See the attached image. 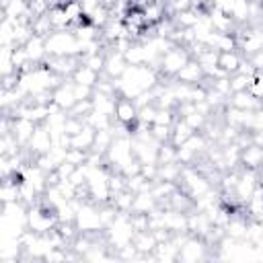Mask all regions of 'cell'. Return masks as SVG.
<instances>
[{
    "instance_id": "obj_5",
    "label": "cell",
    "mask_w": 263,
    "mask_h": 263,
    "mask_svg": "<svg viewBox=\"0 0 263 263\" xmlns=\"http://www.w3.org/2000/svg\"><path fill=\"white\" fill-rule=\"evenodd\" d=\"M191 60V53L185 45L175 43L162 58H160V66H158V74L160 78H175L177 72Z\"/></svg>"
},
{
    "instance_id": "obj_19",
    "label": "cell",
    "mask_w": 263,
    "mask_h": 263,
    "mask_svg": "<svg viewBox=\"0 0 263 263\" xmlns=\"http://www.w3.org/2000/svg\"><path fill=\"white\" fill-rule=\"evenodd\" d=\"M95 136H97V129H95L92 125L84 123V127H82L78 134H74V136L70 138V148H78V150L90 152V148H92V144H95Z\"/></svg>"
},
{
    "instance_id": "obj_25",
    "label": "cell",
    "mask_w": 263,
    "mask_h": 263,
    "mask_svg": "<svg viewBox=\"0 0 263 263\" xmlns=\"http://www.w3.org/2000/svg\"><path fill=\"white\" fill-rule=\"evenodd\" d=\"M90 111H92V101H90V99H84V101H76V105H74L68 113H70V115H74V117L84 119Z\"/></svg>"
},
{
    "instance_id": "obj_17",
    "label": "cell",
    "mask_w": 263,
    "mask_h": 263,
    "mask_svg": "<svg viewBox=\"0 0 263 263\" xmlns=\"http://www.w3.org/2000/svg\"><path fill=\"white\" fill-rule=\"evenodd\" d=\"M226 105H232V107L242 109V111H255V109L261 107L263 103H261L257 97H253L249 90H238V92H232V95L228 97V103H226Z\"/></svg>"
},
{
    "instance_id": "obj_11",
    "label": "cell",
    "mask_w": 263,
    "mask_h": 263,
    "mask_svg": "<svg viewBox=\"0 0 263 263\" xmlns=\"http://www.w3.org/2000/svg\"><path fill=\"white\" fill-rule=\"evenodd\" d=\"M37 125L39 123L31 121V119H25V117H10V129L8 132L14 136V140L18 142V146L25 148L29 144V140H31V136H33V132H35Z\"/></svg>"
},
{
    "instance_id": "obj_28",
    "label": "cell",
    "mask_w": 263,
    "mask_h": 263,
    "mask_svg": "<svg viewBox=\"0 0 263 263\" xmlns=\"http://www.w3.org/2000/svg\"><path fill=\"white\" fill-rule=\"evenodd\" d=\"M80 4H82V10H84V16H88L95 8H99L103 2L101 0H80Z\"/></svg>"
},
{
    "instance_id": "obj_20",
    "label": "cell",
    "mask_w": 263,
    "mask_h": 263,
    "mask_svg": "<svg viewBox=\"0 0 263 263\" xmlns=\"http://www.w3.org/2000/svg\"><path fill=\"white\" fill-rule=\"evenodd\" d=\"M242 60H245V55H242L238 49H232V51H220L218 64H220V68H222L228 76H232V74H236V72L240 70Z\"/></svg>"
},
{
    "instance_id": "obj_27",
    "label": "cell",
    "mask_w": 263,
    "mask_h": 263,
    "mask_svg": "<svg viewBox=\"0 0 263 263\" xmlns=\"http://www.w3.org/2000/svg\"><path fill=\"white\" fill-rule=\"evenodd\" d=\"M251 132H263V105L253 111V125Z\"/></svg>"
},
{
    "instance_id": "obj_3",
    "label": "cell",
    "mask_w": 263,
    "mask_h": 263,
    "mask_svg": "<svg viewBox=\"0 0 263 263\" xmlns=\"http://www.w3.org/2000/svg\"><path fill=\"white\" fill-rule=\"evenodd\" d=\"M74 224H76L78 232H82V234H92L95 236V234L105 232V224H103V218H101V208L90 199H82L78 203Z\"/></svg>"
},
{
    "instance_id": "obj_16",
    "label": "cell",
    "mask_w": 263,
    "mask_h": 263,
    "mask_svg": "<svg viewBox=\"0 0 263 263\" xmlns=\"http://www.w3.org/2000/svg\"><path fill=\"white\" fill-rule=\"evenodd\" d=\"M156 245H158V238H156V234L152 230H140L134 236V247L142 257H150L152 259V253H154Z\"/></svg>"
},
{
    "instance_id": "obj_29",
    "label": "cell",
    "mask_w": 263,
    "mask_h": 263,
    "mask_svg": "<svg viewBox=\"0 0 263 263\" xmlns=\"http://www.w3.org/2000/svg\"><path fill=\"white\" fill-rule=\"evenodd\" d=\"M101 2H103V4L107 6V8H113V6H115V4L119 2V0H101Z\"/></svg>"
},
{
    "instance_id": "obj_12",
    "label": "cell",
    "mask_w": 263,
    "mask_h": 263,
    "mask_svg": "<svg viewBox=\"0 0 263 263\" xmlns=\"http://www.w3.org/2000/svg\"><path fill=\"white\" fill-rule=\"evenodd\" d=\"M175 78H177L179 82H185V84H191V86H195V84H205V80H208L203 68H201L193 58L177 72Z\"/></svg>"
},
{
    "instance_id": "obj_14",
    "label": "cell",
    "mask_w": 263,
    "mask_h": 263,
    "mask_svg": "<svg viewBox=\"0 0 263 263\" xmlns=\"http://www.w3.org/2000/svg\"><path fill=\"white\" fill-rule=\"evenodd\" d=\"M263 164V148L257 144H247L240 148V166L251 171H261Z\"/></svg>"
},
{
    "instance_id": "obj_4",
    "label": "cell",
    "mask_w": 263,
    "mask_h": 263,
    "mask_svg": "<svg viewBox=\"0 0 263 263\" xmlns=\"http://www.w3.org/2000/svg\"><path fill=\"white\" fill-rule=\"evenodd\" d=\"M234 35H236L238 51H240L245 58H251L253 53H257V51L263 49V27H261V25L236 27Z\"/></svg>"
},
{
    "instance_id": "obj_22",
    "label": "cell",
    "mask_w": 263,
    "mask_h": 263,
    "mask_svg": "<svg viewBox=\"0 0 263 263\" xmlns=\"http://www.w3.org/2000/svg\"><path fill=\"white\" fill-rule=\"evenodd\" d=\"M99 78H101V74L99 72H95L92 68H88L86 64H82L80 62V66L74 70V74H72V80L76 82V84H86V86H97V82H99Z\"/></svg>"
},
{
    "instance_id": "obj_10",
    "label": "cell",
    "mask_w": 263,
    "mask_h": 263,
    "mask_svg": "<svg viewBox=\"0 0 263 263\" xmlns=\"http://www.w3.org/2000/svg\"><path fill=\"white\" fill-rule=\"evenodd\" d=\"M115 121L123 123V125H129L134 127L138 123V105L134 99L129 97H117V103H115Z\"/></svg>"
},
{
    "instance_id": "obj_7",
    "label": "cell",
    "mask_w": 263,
    "mask_h": 263,
    "mask_svg": "<svg viewBox=\"0 0 263 263\" xmlns=\"http://www.w3.org/2000/svg\"><path fill=\"white\" fill-rule=\"evenodd\" d=\"M257 185H259V171H251V168L240 166L238 179H236V185H234V191H232L238 205H247V201L253 197Z\"/></svg>"
},
{
    "instance_id": "obj_26",
    "label": "cell",
    "mask_w": 263,
    "mask_h": 263,
    "mask_svg": "<svg viewBox=\"0 0 263 263\" xmlns=\"http://www.w3.org/2000/svg\"><path fill=\"white\" fill-rule=\"evenodd\" d=\"M249 92H251L253 97H257V99L263 103V72H257V74L251 78Z\"/></svg>"
},
{
    "instance_id": "obj_21",
    "label": "cell",
    "mask_w": 263,
    "mask_h": 263,
    "mask_svg": "<svg viewBox=\"0 0 263 263\" xmlns=\"http://www.w3.org/2000/svg\"><path fill=\"white\" fill-rule=\"evenodd\" d=\"M230 16L236 23V27L251 25V0H234V6L230 10Z\"/></svg>"
},
{
    "instance_id": "obj_9",
    "label": "cell",
    "mask_w": 263,
    "mask_h": 263,
    "mask_svg": "<svg viewBox=\"0 0 263 263\" xmlns=\"http://www.w3.org/2000/svg\"><path fill=\"white\" fill-rule=\"evenodd\" d=\"M76 84H74V80L72 78H66V80H62L55 88H53V92H51V103L55 105V107H60V109H64V111H70L74 105H76Z\"/></svg>"
},
{
    "instance_id": "obj_30",
    "label": "cell",
    "mask_w": 263,
    "mask_h": 263,
    "mask_svg": "<svg viewBox=\"0 0 263 263\" xmlns=\"http://www.w3.org/2000/svg\"><path fill=\"white\" fill-rule=\"evenodd\" d=\"M259 25H261V27H263V16H261V21H259Z\"/></svg>"
},
{
    "instance_id": "obj_1",
    "label": "cell",
    "mask_w": 263,
    "mask_h": 263,
    "mask_svg": "<svg viewBox=\"0 0 263 263\" xmlns=\"http://www.w3.org/2000/svg\"><path fill=\"white\" fill-rule=\"evenodd\" d=\"M160 82V74L158 70H154L152 66H127L125 72L115 80L117 86V97H129L136 99L138 95L152 90L156 84Z\"/></svg>"
},
{
    "instance_id": "obj_2",
    "label": "cell",
    "mask_w": 263,
    "mask_h": 263,
    "mask_svg": "<svg viewBox=\"0 0 263 263\" xmlns=\"http://www.w3.org/2000/svg\"><path fill=\"white\" fill-rule=\"evenodd\" d=\"M45 49L47 55H70V58L82 55V43L72 29L51 31L45 37Z\"/></svg>"
},
{
    "instance_id": "obj_6",
    "label": "cell",
    "mask_w": 263,
    "mask_h": 263,
    "mask_svg": "<svg viewBox=\"0 0 263 263\" xmlns=\"http://www.w3.org/2000/svg\"><path fill=\"white\" fill-rule=\"evenodd\" d=\"M210 247L212 245L205 238L195 236V234H187L179 247V261H187V263L203 261L210 257Z\"/></svg>"
},
{
    "instance_id": "obj_8",
    "label": "cell",
    "mask_w": 263,
    "mask_h": 263,
    "mask_svg": "<svg viewBox=\"0 0 263 263\" xmlns=\"http://www.w3.org/2000/svg\"><path fill=\"white\" fill-rule=\"evenodd\" d=\"M51 146H53V138H51V134H49L47 125H45V123H39V125L35 127V132H33V136H31L29 144H27L23 150L27 152L29 160L33 162L37 156L47 154V152L51 150Z\"/></svg>"
},
{
    "instance_id": "obj_18",
    "label": "cell",
    "mask_w": 263,
    "mask_h": 263,
    "mask_svg": "<svg viewBox=\"0 0 263 263\" xmlns=\"http://www.w3.org/2000/svg\"><path fill=\"white\" fill-rule=\"evenodd\" d=\"M92 109L95 111H101L105 115H111L115 119V103H117V97L115 95H107V92H101V90H95L92 97Z\"/></svg>"
},
{
    "instance_id": "obj_13",
    "label": "cell",
    "mask_w": 263,
    "mask_h": 263,
    "mask_svg": "<svg viewBox=\"0 0 263 263\" xmlns=\"http://www.w3.org/2000/svg\"><path fill=\"white\" fill-rule=\"evenodd\" d=\"M25 47V51H27V58H29V62L33 64V66H37V64H43L45 60H47V49H45V37H41V35H31L29 39H27V43L23 45Z\"/></svg>"
},
{
    "instance_id": "obj_23",
    "label": "cell",
    "mask_w": 263,
    "mask_h": 263,
    "mask_svg": "<svg viewBox=\"0 0 263 263\" xmlns=\"http://www.w3.org/2000/svg\"><path fill=\"white\" fill-rule=\"evenodd\" d=\"M195 134V129L183 119V117H177V121L173 123V134H171V142L175 146H181L183 142H187L191 136Z\"/></svg>"
},
{
    "instance_id": "obj_15",
    "label": "cell",
    "mask_w": 263,
    "mask_h": 263,
    "mask_svg": "<svg viewBox=\"0 0 263 263\" xmlns=\"http://www.w3.org/2000/svg\"><path fill=\"white\" fill-rule=\"evenodd\" d=\"M158 199L154 197L152 189H146V191H138L134 193V203H132V214H152L156 208H158Z\"/></svg>"
},
{
    "instance_id": "obj_24",
    "label": "cell",
    "mask_w": 263,
    "mask_h": 263,
    "mask_svg": "<svg viewBox=\"0 0 263 263\" xmlns=\"http://www.w3.org/2000/svg\"><path fill=\"white\" fill-rule=\"evenodd\" d=\"M251 78L249 74L245 72H236L230 76V90L232 92H238V90H249V84H251Z\"/></svg>"
}]
</instances>
